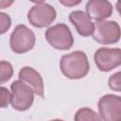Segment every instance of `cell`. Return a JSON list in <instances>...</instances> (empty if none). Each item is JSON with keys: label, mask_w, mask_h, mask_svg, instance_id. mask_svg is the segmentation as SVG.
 <instances>
[{"label": "cell", "mask_w": 121, "mask_h": 121, "mask_svg": "<svg viewBox=\"0 0 121 121\" xmlns=\"http://www.w3.org/2000/svg\"><path fill=\"white\" fill-rule=\"evenodd\" d=\"M60 68L66 78L70 79H80L89 73L90 64L84 52L74 51L60 58Z\"/></svg>", "instance_id": "6da1fadb"}, {"label": "cell", "mask_w": 121, "mask_h": 121, "mask_svg": "<svg viewBox=\"0 0 121 121\" xmlns=\"http://www.w3.org/2000/svg\"><path fill=\"white\" fill-rule=\"evenodd\" d=\"M10 90V104L14 110L24 112L32 106L34 101V92L26 82L21 79L15 80L11 83Z\"/></svg>", "instance_id": "7a4b0ae2"}, {"label": "cell", "mask_w": 121, "mask_h": 121, "mask_svg": "<svg viewBox=\"0 0 121 121\" xmlns=\"http://www.w3.org/2000/svg\"><path fill=\"white\" fill-rule=\"evenodd\" d=\"M35 42L33 31L25 25H18L10 35L9 45L14 53L24 54L34 47Z\"/></svg>", "instance_id": "3957f363"}, {"label": "cell", "mask_w": 121, "mask_h": 121, "mask_svg": "<svg viewBox=\"0 0 121 121\" xmlns=\"http://www.w3.org/2000/svg\"><path fill=\"white\" fill-rule=\"evenodd\" d=\"M45 39L48 43L58 50H68L74 44V38L65 24H57L45 31Z\"/></svg>", "instance_id": "277c9868"}, {"label": "cell", "mask_w": 121, "mask_h": 121, "mask_svg": "<svg viewBox=\"0 0 121 121\" xmlns=\"http://www.w3.org/2000/svg\"><path fill=\"white\" fill-rule=\"evenodd\" d=\"M92 35L101 44H113L120 39V26L115 21H96Z\"/></svg>", "instance_id": "5b68a950"}, {"label": "cell", "mask_w": 121, "mask_h": 121, "mask_svg": "<svg viewBox=\"0 0 121 121\" xmlns=\"http://www.w3.org/2000/svg\"><path fill=\"white\" fill-rule=\"evenodd\" d=\"M57 12L55 9L44 3L34 5L27 13L28 22L35 27L43 28L50 26L56 19Z\"/></svg>", "instance_id": "8992f818"}, {"label": "cell", "mask_w": 121, "mask_h": 121, "mask_svg": "<svg viewBox=\"0 0 121 121\" xmlns=\"http://www.w3.org/2000/svg\"><path fill=\"white\" fill-rule=\"evenodd\" d=\"M100 119L117 121L121 119V97L112 94L103 95L97 104Z\"/></svg>", "instance_id": "52a82bcc"}, {"label": "cell", "mask_w": 121, "mask_h": 121, "mask_svg": "<svg viewBox=\"0 0 121 121\" xmlns=\"http://www.w3.org/2000/svg\"><path fill=\"white\" fill-rule=\"evenodd\" d=\"M96 67L102 72H109L121 64L120 48H98L94 56Z\"/></svg>", "instance_id": "ba28073f"}, {"label": "cell", "mask_w": 121, "mask_h": 121, "mask_svg": "<svg viewBox=\"0 0 121 121\" xmlns=\"http://www.w3.org/2000/svg\"><path fill=\"white\" fill-rule=\"evenodd\" d=\"M86 14L90 19L101 21L112 14V5L108 0H89L85 6Z\"/></svg>", "instance_id": "9c48e42d"}, {"label": "cell", "mask_w": 121, "mask_h": 121, "mask_svg": "<svg viewBox=\"0 0 121 121\" xmlns=\"http://www.w3.org/2000/svg\"><path fill=\"white\" fill-rule=\"evenodd\" d=\"M18 77L22 81L29 85L36 95H38L42 98L44 97L43 80L37 70L29 66H25L19 71Z\"/></svg>", "instance_id": "30bf717a"}, {"label": "cell", "mask_w": 121, "mask_h": 121, "mask_svg": "<svg viewBox=\"0 0 121 121\" xmlns=\"http://www.w3.org/2000/svg\"><path fill=\"white\" fill-rule=\"evenodd\" d=\"M69 20L77 29L78 33L83 37H89L93 34L95 24L82 10L72 11L69 15Z\"/></svg>", "instance_id": "8fae6325"}, {"label": "cell", "mask_w": 121, "mask_h": 121, "mask_svg": "<svg viewBox=\"0 0 121 121\" xmlns=\"http://www.w3.org/2000/svg\"><path fill=\"white\" fill-rule=\"evenodd\" d=\"M76 121H85V120H99L100 116L94 110L90 108H80L75 114Z\"/></svg>", "instance_id": "7c38bea8"}, {"label": "cell", "mask_w": 121, "mask_h": 121, "mask_svg": "<svg viewBox=\"0 0 121 121\" xmlns=\"http://www.w3.org/2000/svg\"><path fill=\"white\" fill-rule=\"evenodd\" d=\"M13 76V67L10 62L1 60L0 61V84L9 81Z\"/></svg>", "instance_id": "4fadbf2b"}, {"label": "cell", "mask_w": 121, "mask_h": 121, "mask_svg": "<svg viewBox=\"0 0 121 121\" xmlns=\"http://www.w3.org/2000/svg\"><path fill=\"white\" fill-rule=\"evenodd\" d=\"M109 87L116 92H121V73L117 72L109 78Z\"/></svg>", "instance_id": "5bb4252c"}, {"label": "cell", "mask_w": 121, "mask_h": 121, "mask_svg": "<svg viewBox=\"0 0 121 121\" xmlns=\"http://www.w3.org/2000/svg\"><path fill=\"white\" fill-rule=\"evenodd\" d=\"M11 26V19L10 17L5 13L0 12V35L5 34Z\"/></svg>", "instance_id": "9a60e30c"}, {"label": "cell", "mask_w": 121, "mask_h": 121, "mask_svg": "<svg viewBox=\"0 0 121 121\" xmlns=\"http://www.w3.org/2000/svg\"><path fill=\"white\" fill-rule=\"evenodd\" d=\"M11 94L6 87H0V108H7L10 103Z\"/></svg>", "instance_id": "2e32d148"}, {"label": "cell", "mask_w": 121, "mask_h": 121, "mask_svg": "<svg viewBox=\"0 0 121 121\" xmlns=\"http://www.w3.org/2000/svg\"><path fill=\"white\" fill-rule=\"evenodd\" d=\"M82 0H59V2L64 7H75L81 3Z\"/></svg>", "instance_id": "e0dca14e"}, {"label": "cell", "mask_w": 121, "mask_h": 121, "mask_svg": "<svg viewBox=\"0 0 121 121\" xmlns=\"http://www.w3.org/2000/svg\"><path fill=\"white\" fill-rule=\"evenodd\" d=\"M14 3V0H0V9H7Z\"/></svg>", "instance_id": "ac0fdd59"}, {"label": "cell", "mask_w": 121, "mask_h": 121, "mask_svg": "<svg viewBox=\"0 0 121 121\" xmlns=\"http://www.w3.org/2000/svg\"><path fill=\"white\" fill-rule=\"evenodd\" d=\"M30 2H33V3H35V4H40V3H43V1H45V0H29Z\"/></svg>", "instance_id": "d6986e66"}]
</instances>
